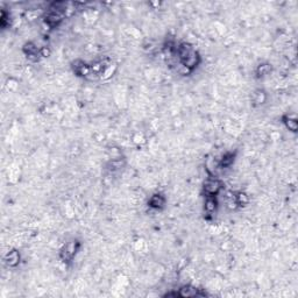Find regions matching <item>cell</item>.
Segmentation results:
<instances>
[{
	"label": "cell",
	"instance_id": "ba28073f",
	"mask_svg": "<svg viewBox=\"0 0 298 298\" xmlns=\"http://www.w3.org/2000/svg\"><path fill=\"white\" fill-rule=\"evenodd\" d=\"M21 51L27 60L33 62V63L40 62L41 58H42V56H41V47L37 46L33 41H27V42L23 43Z\"/></svg>",
	"mask_w": 298,
	"mask_h": 298
},
{
	"label": "cell",
	"instance_id": "3957f363",
	"mask_svg": "<svg viewBox=\"0 0 298 298\" xmlns=\"http://www.w3.org/2000/svg\"><path fill=\"white\" fill-rule=\"evenodd\" d=\"M82 241L77 238H72L70 240L65 242V244L62 246L60 252H58V258H60L61 262L64 263L65 266H70L76 256L79 254L82 249Z\"/></svg>",
	"mask_w": 298,
	"mask_h": 298
},
{
	"label": "cell",
	"instance_id": "4fadbf2b",
	"mask_svg": "<svg viewBox=\"0 0 298 298\" xmlns=\"http://www.w3.org/2000/svg\"><path fill=\"white\" fill-rule=\"evenodd\" d=\"M273 70H274V67L272 63H269V62H261V63L256 65L254 70V76L256 79H263L266 78L267 76L272 74Z\"/></svg>",
	"mask_w": 298,
	"mask_h": 298
},
{
	"label": "cell",
	"instance_id": "5bb4252c",
	"mask_svg": "<svg viewBox=\"0 0 298 298\" xmlns=\"http://www.w3.org/2000/svg\"><path fill=\"white\" fill-rule=\"evenodd\" d=\"M281 123L286 127V130L291 132V133L296 134L298 132V120L295 116H291L289 113L283 114V116L281 117Z\"/></svg>",
	"mask_w": 298,
	"mask_h": 298
},
{
	"label": "cell",
	"instance_id": "7c38bea8",
	"mask_svg": "<svg viewBox=\"0 0 298 298\" xmlns=\"http://www.w3.org/2000/svg\"><path fill=\"white\" fill-rule=\"evenodd\" d=\"M4 263L8 268H16L21 263V253L18 249L12 248L4 255Z\"/></svg>",
	"mask_w": 298,
	"mask_h": 298
},
{
	"label": "cell",
	"instance_id": "8fae6325",
	"mask_svg": "<svg viewBox=\"0 0 298 298\" xmlns=\"http://www.w3.org/2000/svg\"><path fill=\"white\" fill-rule=\"evenodd\" d=\"M127 161L124 156H118L114 158H111V160L106 163L105 169L110 174H117V172H120L124 170V168L126 167Z\"/></svg>",
	"mask_w": 298,
	"mask_h": 298
},
{
	"label": "cell",
	"instance_id": "6da1fadb",
	"mask_svg": "<svg viewBox=\"0 0 298 298\" xmlns=\"http://www.w3.org/2000/svg\"><path fill=\"white\" fill-rule=\"evenodd\" d=\"M176 61L179 64V74L186 76L193 74L198 69L203 58L199 51L193 47V44L186 41H181L177 43Z\"/></svg>",
	"mask_w": 298,
	"mask_h": 298
},
{
	"label": "cell",
	"instance_id": "5b68a950",
	"mask_svg": "<svg viewBox=\"0 0 298 298\" xmlns=\"http://www.w3.org/2000/svg\"><path fill=\"white\" fill-rule=\"evenodd\" d=\"M209 294L205 290L197 288L191 284H184V286L179 287L178 290L171 291L164 295V297H175V298H191V297H206Z\"/></svg>",
	"mask_w": 298,
	"mask_h": 298
},
{
	"label": "cell",
	"instance_id": "ac0fdd59",
	"mask_svg": "<svg viewBox=\"0 0 298 298\" xmlns=\"http://www.w3.org/2000/svg\"><path fill=\"white\" fill-rule=\"evenodd\" d=\"M51 55V49L48 46H43L41 47V56H42V58H47L49 57Z\"/></svg>",
	"mask_w": 298,
	"mask_h": 298
},
{
	"label": "cell",
	"instance_id": "9a60e30c",
	"mask_svg": "<svg viewBox=\"0 0 298 298\" xmlns=\"http://www.w3.org/2000/svg\"><path fill=\"white\" fill-rule=\"evenodd\" d=\"M267 100H268V95H267V92L263 89H256L255 91L252 93L251 102L253 107H260L265 105Z\"/></svg>",
	"mask_w": 298,
	"mask_h": 298
},
{
	"label": "cell",
	"instance_id": "30bf717a",
	"mask_svg": "<svg viewBox=\"0 0 298 298\" xmlns=\"http://www.w3.org/2000/svg\"><path fill=\"white\" fill-rule=\"evenodd\" d=\"M238 157V150H227L217 160V169L226 170L234 165Z\"/></svg>",
	"mask_w": 298,
	"mask_h": 298
},
{
	"label": "cell",
	"instance_id": "2e32d148",
	"mask_svg": "<svg viewBox=\"0 0 298 298\" xmlns=\"http://www.w3.org/2000/svg\"><path fill=\"white\" fill-rule=\"evenodd\" d=\"M233 197H234V202L235 205H237V209H244L251 203V197L247 192L245 191H233Z\"/></svg>",
	"mask_w": 298,
	"mask_h": 298
},
{
	"label": "cell",
	"instance_id": "8992f818",
	"mask_svg": "<svg viewBox=\"0 0 298 298\" xmlns=\"http://www.w3.org/2000/svg\"><path fill=\"white\" fill-rule=\"evenodd\" d=\"M219 210V200L218 197L204 196L203 200V213L204 219L206 221H212Z\"/></svg>",
	"mask_w": 298,
	"mask_h": 298
},
{
	"label": "cell",
	"instance_id": "e0dca14e",
	"mask_svg": "<svg viewBox=\"0 0 298 298\" xmlns=\"http://www.w3.org/2000/svg\"><path fill=\"white\" fill-rule=\"evenodd\" d=\"M12 15L11 12L6 11L5 8L1 9V15H0V27L2 30L9 28L12 26Z\"/></svg>",
	"mask_w": 298,
	"mask_h": 298
},
{
	"label": "cell",
	"instance_id": "9c48e42d",
	"mask_svg": "<svg viewBox=\"0 0 298 298\" xmlns=\"http://www.w3.org/2000/svg\"><path fill=\"white\" fill-rule=\"evenodd\" d=\"M167 197L163 192L156 191L154 192L153 195L149 197L147 200V206L150 210L156 211V212H160V211H163L167 206Z\"/></svg>",
	"mask_w": 298,
	"mask_h": 298
},
{
	"label": "cell",
	"instance_id": "7a4b0ae2",
	"mask_svg": "<svg viewBox=\"0 0 298 298\" xmlns=\"http://www.w3.org/2000/svg\"><path fill=\"white\" fill-rule=\"evenodd\" d=\"M70 4L65 1H53L48 6L47 12L43 14V23L49 29H56L67 18Z\"/></svg>",
	"mask_w": 298,
	"mask_h": 298
},
{
	"label": "cell",
	"instance_id": "277c9868",
	"mask_svg": "<svg viewBox=\"0 0 298 298\" xmlns=\"http://www.w3.org/2000/svg\"><path fill=\"white\" fill-rule=\"evenodd\" d=\"M225 189V183L217 175H207L202 184L203 196L218 197Z\"/></svg>",
	"mask_w": 298,
	"mask_h": 298
},
{
	"label": "cell",
	"instance_id": "52a82bcc",
	"mask_svg": "<svg viewBox=\"0 0 298 298\" xmlns=\"http://www.w3.org/2000/svg\"><path fill=\"white\" fill-rule=\"evenodd\" d=\"M70 68L75 76H77L79 78L89 81L90 77H91V65H90L89 62L81 60V58H76L70 63Z\"/></svg>",
	"mask_w": 298,
	"mask_h": 298
}]
</instances>
